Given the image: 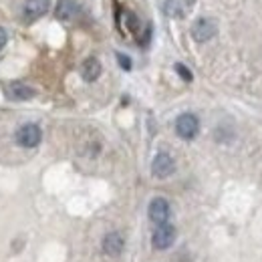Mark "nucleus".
Returning <instances> with one entry per match:
<instances>
[{"label": "nucleus", "instance_id": "9b49d317", "mask_svg": "<svg viewBox=\"0 0 262 262\" xmlns=\"http://www.w3.org/2000/svg\"><path fill=\"white\" fill-rule=\"evenodd\" d=\"M81 75H83V79L87 81V83H93V81H97L99 75H101V63H99L95 57H89L83 67H81Z\"/></svg>", "mask_w": 262, "mask_h": 262}, {"label": "nucleus", "instance_id": "1a4fd4ad", "mask_svg": "<svg viewBox=\"0 0 262 262\" xmlns=\"http://www.w3.org/2000/svg\"><path fill=\"white\" fill-rule=\"evenodd\" d=\"M103 252L107 256H119L123 252V246H125V240L119 232H109L105 238H103Z\"/></svg>", "mask_w": 262, "mask_h": 262}, {"label": "nucleus", "instance_id": "ddd939ff", "mask_svg": "<svg viewBox=\"0 0 262 262\" xmlns=\"http://www.w3.org/2000/svg\"><path fill=\"white\" fill-rule=\"evenodd\" d=\"M176 71H178V75H180V77H182L184 81H188V83L192 81V73H190V69H188L186 65L178 63V65H176Z\"/></svg>", "mask_w": 262, "mask_h": 262}, {"label": "nucleus", "instance_id": "dca6fc26", "mask_svg": "<svg viewBox=\"0 0 262 262\" xmlns=\"http://www.w3.org/2000/svg\"><path fill=\"white\" fill-rule=\"evenodd\" d=\"M149 36H151V25H147V29H145L143 36L139 38V45H141V47H145V45L149 42Z\"/></svg>", "mask_w": 262, "mask_h": 262}, {"label": "nucleus", "instance_id": "9d476101", "mask_svg": "<svg viewBox=\"0 0 262 262\" xmlns=\"http://www.w3.org/2000/svg\"><path fill=\"white\" fill-rule=\"evenodd\" d=\"M77 14V2L75 0H59L55 6V16L59 20H71Z\"/></svg>", "mask_w": 262, "mask_h": 262}, {"label": "nucleus", "instance_id": "423d86ee", "mask_svg": "<svg viewBox=\"0 0 262 262\" xmlns=\"http://www.w3.org/2000/svg\"><path fill=\"white\" fill-rule=\"evenodd\" d=\"M196 0H165L164 14L169 18H184L192 12Z\"/></svg>", "mask_w": 262, "mask_h": 262}, {"label": "nucleus", "instance_id": "6e6552de", "mask_svg": "<svg viewBox=\"0 0 262 262\" xmlns=\"http://www.w3.org/2000/svg\"><path fill=\"white\" fill-rule=\"evenodd\" d=\"M216 33H218V27L210 18H198L196 23H194V27H192V36L198 42H206V40L214 38Z\"/></svg>", "mask_w": 262, "mask_h": 262}, {"label": "nucleus", "instance_id": "39448f33", "mask_svg": "<svg viewBox=\"0 0 262 262\" xmlns=\"http://www.w3.org/2000/svg\"><path fill=\"white\" fill-rule=\"evenodd\" d=\"M176 228L171 226V224H162V226H158L156 232H154V236H151V244H154V248H158V250H167L173 242H176Z\"/></svg>", "mask_w": 262, "mask_h": 262}, {"label": "nucleus", "instance_id": "4468645a", "mask_svg": "<svg viewBox=\"0 0 262 262\" xmlns=\"http://www.w3.org/2000/svg\"><path fill=\"white\" fill-rule=\"evenodd\" d=\"M125 18H127V27H129L131 33H137V29H139V20H137V16H135L133 12H125Z\"/></svg>", "mask_w": 262, "mask_h": 262}, {"label": "nucleus", "instance_id": "f257e3e1", "mask_svg": "<svg viewBox=\"0 0 262 262\" xmlns=\"http://www.w3.org/2000/svg\"><path fill=\"white\" fill-rule=\"evenodd\" d=\"M169 214H171V208H169V202L165 198H154L149 202V208H147V216L154 224L162 226V224H167L169 220Z\"/></svg>", "mask_w": 262, "mask_h": 262}, {"label": "nucleus", "instance_id": "f3484780", "mask_svg": "<svg viewBox=\"0 0 262 262\" xmlns=\"http://www.w3.org/2000/svg\"><path fill=\"white\" fill-rule=\"evenodd\" d=\"M6 40H8V36H6V31H4V29H0V51L4 49Z\"/></svg>", "mask_w": 262, "mask_h": 262}, {"label": "nucleus", "instance_id": "f03ea898", "mask_svg": "<svg viewBox=\"0 0 262 262\" xmlns=\"http://www.w3.org/2000/svg\"><path fill=\"white\" fill-rule=\"evenodd\" d=\"M200 131V121L194 113H184L176 119V133L182 139H194Z\"/></svg>", "mask_w": 262, "mask_h": 262}, {"label": "nucleus", "instance_id": "7ed1b4c3", "mask_svg": "<svg viewBox=\"0 0 262 262\" xmlns=\"http://www.w3.org/2000/svg\"><path fill=\"white\" fill-rule=\"evenodd\" d=\"M40 139H42V131L34 123H27L16 131V143L23 147H36L40 143Z\"/></svg>", "mask_w": 262, "mask_h": 262}, {"label": "nucleus", "instance_id": "f8f14e48", "mask_svg": "<svg viewBox=\"0 0 262 262\" xmlns=\"http://www.w3.org/2000/svg\"><path fill=\"white\" fill-rule=\"evenodd\" d=\"M8 97L14 101H27L34 97V89L23 85V83H10L8 85Z\"/></svg>", "mask_w": 262, "mask_h": 262}, {"label": "nucleus", "instance_id": "2eb2a0df", "mask_svg": "<svg viewBox=\"0 0 262 262\" xmlns=\"http://www.w3.org/2000/svg\"><path fill=\"white\" fill-rule=\"evenodd\" d=\"M117 61H119L121 69H125V71H131V59L127 57V55H123V53H117Z\"/></svg>", "mask_w": 262, "mask_h": 262}, {"label": "nucleus", "instance_id": "20e7f679", "mask_svg": "<svg viewBox=\"0 0 262 262\" xmlns=\"http://www.w3.org/2000/svg\"><path fill=\"white\" fill-rule=\"evenodd\" d=\"M173 171H176V162H173V158H171L169 154H165V151H160V154L154 158V162H151V173H154L156 178H160V180H165V178H169Z\"/></svg>", "mask_w": 262, "mask_h": 262}, {"label": "nucleus", "instance_id": "0eeeda50", "mask_svg": "<svg viewBox=\"0 0 262 262\" xmlns=\"http://www.w3.org/2000/svg\"><path fill=\"white\" fill-rule=\"evenodd\" d=\"M49 6H51V0H27L23 6V16L27 23H34L49 12Z\"/></svg>", "mask_w": 262, "mask_h": 262}]
</instances>
